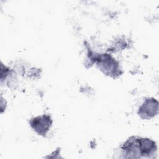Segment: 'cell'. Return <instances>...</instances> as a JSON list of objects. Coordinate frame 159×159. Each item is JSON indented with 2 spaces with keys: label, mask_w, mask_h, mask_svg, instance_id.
Listing matches in <instances>:
<instances>
[{
  "label": "cell",
  "mask_w": 159,
  "mask_h": 159,
  "mask_svg": "<svg viewBox=\"0 0 159 159\" xmlns=\"http://www.w3.org/2000/svg\"><path fill=\"white\" fill-rule=\"evenodd\" d=\"M128 158H152L155 154V143L149 139L140 137H131L122 147Z\"/></svg>",
  "instance_id": "6da1fadb"
},
{
  "label": "cell",
  "mask_w": 159,
  "mask_h": 159,
  "mask_svg": "<svg viewBox=\"0 0 159 159\" xmlns=\"http://www.w3.org/2000/svg\"><path fill=\"white\" fill-rule=\"evenodd\" d=\"M52 122L51 117L49 116L42 115L31 119L30 124L39 135H45L52 125Z\"/></svg>",
  "instance_id": "7a4b0ae2"
},
{
  "label": "cell",
  "mask_w": 159,
  "mask_h": 159,
  "mask_svg": "<svg viewBox=\"0 0 159 159\" xmlns=\"http://www.w3.org/2000/svg\"><path fill=\"white\" fill-rule=\"evenodd\" d=\"M158 112V102L155 99H147L140 107L139 114L143 119H150Z\"/></svg>",
  "instance_id": "3957f363"
}]
</instances>
